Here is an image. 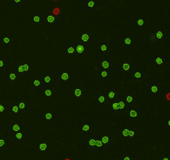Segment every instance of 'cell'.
<instances>
[{
	"instance_id": "cell-10",
	"label": "cell",
	"mask_w": 170,
	"mask_h": 160,
	"mask_svg": "<svg viewBox=\"0 0 170 160\" xmlns=\"http://www.w3.org/2000/svg\"><path fill=\"white\" fill-rule=\"evenodd\" d=\"M70 79V71L68 69H60L58 71V80L68 81Z\"/></svg>"
},
{
	"instance_id": "cell-55",
	"label": "cell",
	"mask_w": 170,
	"mask_h": 160,
	"mask_svg": "<svg viewBox=\"0 0 170 160\" xmlns=\"http://www.w3.org/2000/svg\"><path fill=\"white\" fill-rule=\"evenodd\" d=\"M94 160H100V159H94Z\"/></svg>"
},
{
	"instance_id": "cell-57",
	"label": "cell",
	"mask_w": 170,
	"mask_h": 160,
	"mask_svg": "<svg viewBox=\"0 0 170 160\" xmlns=\"http://www.w3.org/2000/svg\"><path fill=\"white\" fill-rule=\"evenodd\" d=\"M34 160H37V159H34Z\"/></svg>"
},
{
	"instance_id": "cell-13",
	"label": "cell",
	"mask_w": 170,
	"mask_h": 160,
	"mask_svg": "<svg viewBox=\"0 0 170 160\" xmlns=\"http://www.w3.org/2000/svg\"><path fill=\"white\" fill-rule=\"evenodd\" d=\"M112 68V59L110 58H102L100 61V69L101 70H110Z\"/></svg>"
},
{
	"instance_id": "cell-21",
	"label": "cell",
	"mask_w": 170,
	"mask_h": 160,
	"mask_svg": "<svg viewBox=\"0 0 170 160\" xmlns=\"http://www.w3.org/2000/svg\"><path fill=\"white\" fill-rule=\"evenodd\" d=\"M96 139H85V148L88 150H95Z\"/></svg>"
},
{
	"instance_id": "cell-3",
	"label": "cell",
	"mask_w": 170,
	"mask_h": 160,
	"mask_svg": "<svg viewBox=\"0 0 170 160\" xmlns=\"http://www.w3.org/2000/svg\"><path fill=\"white\" fill-rule=\"evenodd\" d=\"M161 88L159 84H150L148 87V94L152 97H159Z\"/></svg>"
},
{
	"instance_id": "cell-35",
	"label": "cell",
	"mask_w": 170,
	"mask_h": 160,
	"mask_svg": "<svg viewBox=\"0 0 170 160\" xmlns=\"http://www.w3.org/2000/svg\"><path fill=\"white\" fill-rule=\"evenodd\" d=\"M15 71L18 75H25L24 68H23V64H22V63H16Z\"/></svg>"
},
{
	"instance_id": "cell-52",
	"label": "cell",
	"mask_w": 170,
	"mask_h": 160,
	"mask_svg": "<svg viewBox=\"0 0 170 160\" xmlns=\"http://www.w3.org/2000/svg\"><path fill=\"white\" fill-rule=\"evenodd\" d=\"M15 137L17 139H22V131L16 133Z\"/></svg>"
},
{
	"instance_id": "cell-45",
	"label": "cell",
	"mask_w": 170,
	"mask_h": 160,
	"mask_svg": "<svg viewBox=\"0 0 170 160\" xmlns=\"http://www.w3.org/2000/svg\"><path fill=\"white\" fill-rule=\"evenodd\" d=\"M134 154H124L121 158V160H134Z\"/></svg>"
},
{
	"instance_id": "cell-11",
	"label": "cell",
	"mask_w": 170,
	"mask_h": 160,
	"mask_svg": "<svg viewBox=\"0 0 170 160\" xmlns=\"http://www.w3.org/2000/svg\"><path fill=\"white\" fill-rule=\"evenodd\" d=\"M54 116L55 114L53 112H44L42 114V123H53L54 122Z\"/></svg>"
},
{
	"instance_id": "cell-42",
	"label": "cell",
	"mask_w": 170,
	"mask_h": 160,
	"mask_svg": "<svg viewBox=\"0 0 170 160\" xmlns=\"http://www.w3.org/2000/svg\"><path fill=\"white\" fill-rule=\"evenodd\" d=\"M108 77V70H101L100 73V78L102 81H105Z\"/></svg>"
},
{
	"instance_id": "cell-31",
	"label": "cell",
	"mask_w": 170,
	"mask_h": 160,
	"mask_svg": "<svg viewBox=\"0 0 170 160\" xmlns=\"http://www.w3.org/2000/svg\"><path fill=\"white\" fill-rule=\"evenodd\" d=\"M41 86V80L40 79H33L32 81V87L31 89L32 92H36L37 91L38 88Z\"/></svg>"
},
{
	"instance_id": "cell-7",
	"label": "cell",
	"mask_w": 170,
	"mask_h": 160,
	"mask_svg": "<svg viewBox=\"0 0 170 160\" xmlns=\"http://www.w3.org/2000/svg\"><path fill=\"white\" fill-rule=\"evenodd\" d=\"M132 78L134 81H142L144 78V72L141 68H137L133 70Z\"/></svg>"
},
{
	"instance_id": "cell-43",
	"label": "cell",
	"mask_w": 170,
	"mask_h": 160,
	"mask_svg": "<svg viewBox=\"0 0 170 160\" xmlns=\"http://www.w3.org/2000/svg\"><path fill=\"white\" fill-rule=\"evenodd\" d=\"M7 111L5 101H0V113H5Z\"/></svg>"
},
{
	"instance_id": "cell-19",
	"label": "cell",
	"mask_w": 170,
	"mask_h": 160,
	"mask_svg": "<svg viewBox=\"0 0 170 160\" xmlns=\"http://www.w3.org/2000/svg\"><path fill=\"white\" fill-rule=\"evenodd\" d=\"M22 130V124L20 122H15L11 124V134H16L18 132H20Z\"/></svg>"
},
{
	"instance_id": "cell-39",
	"label": "cell",
	"mask_w": 170,
	"mask_h": 160,
	"mask_svg": "<svg viewBox=\"0 0 170 160\" xmlns=\"http://www.w3.org/2000/svg\"><path fill=\"white\" fill-rule=\"evenodd\" d=\"M111 109H112V111L115 112V113H116V112H118L119 111V101L118 99H116V100H114L111 102Z\"/></svg>"
},
{
	"instance_id": "cell-50",
	"label": "cell",
	"mask_w": 170,
	"mask_h": 160,
	"mask_svg": "<svg viewBox=\"0 0 170 160\" xmlns=\"http://www.w3.org/2000/svg\"><path fill=\"white\" fill-rule=\"evenodd\" d=\"M165 129H170V117H167L164 119V124Z\"/></svg>"
},
{
	"instance_id": "cell-32",
	"label": "cell",
	"mask_w": 170,
	"mask_h": 160,
	"mask_svg": "<svg viewBox=\"0 0 170 160\" xmlns=\"http://www.w3.org/2000/svg\"><path fill=\"white\" fill-rule=\"evenodd\" d=\"M32 21L33 23H45L46 21V16H32Z\"/></svg>"
},
{
	"instance_id": "cell-54",
	"label": "cell",
	"mask_w": 170,
	"mask_h": 160,
	"mask_svg": "<svg viewBox=\"0 0 170 160\" xmlns=\"http://www.w3.org/2000/svg\"><path fill=\"white\" fill-rule=\"evenodd\" d=\"M50 1H54V2H57L58 0H50Z\"/></svg>"
},
{
	"instance_id": "cell-12",
	"label": "cell",
	"mask_w": 170,
	"mask_h": 160,
	"mask_svg": "<svg viewBox=\"0 0 170 160\" xmlns=\"http://www.w3.org/2000/svg\"><path fill=\"white\" fill-rule=\"evenodd\" d=\"M97 9L96 1V0H86L85 2V10L86 11H96Z\"/></svg>"
},
{
	"instance_id": "cell-1",
	"label": "cell",
	"mask_w": 170,
	"mask_h": 160,
	"mask_svg": "<svg viewBox=\"0 0 170 160\" xmlns=\"http://www.w3.org/2000/svg\"><path fill=\"white\" fill-rule=\"evenodd\" d=\"M154 39L155 43H163L166 41V36L163 31H161L159 27H154Z\"/></svg>"
},
{
	"instance_id": "cell-2",
	"label": "cell",
	"mask_w": 170,
	"mask_h": 160,
	"mask_svg": "<svg viewBox=\"0 0 170 160\" xmlns=\"http://www.w3.org/2000/svg\"><path fill=\"white\" fill-rule=\"evenodd\" d=\"M54 84V75L53 74H46L43 75L41 79V86L43 87H48V86H53Z\"/></svg>"
},
{
	"instance_id": "cell-51",
	"label": "cell",
	"mask_w": 170,
	"mask_h": 160,
	"mask_svg": "<svg viewBox=\"0 0 170 160\" xmlns=\"http://www.w3.org/2000/svg\"><path fill=\"white\" fill-rule=\"evenodd\" d=\"M164 100L166 102H170V90L164 92Z\"/></svg>"
},
{
	"instance_id": "cell-27",
	"label": "cell",
	"mask_w": 170,
	"mask_h": 160,
	"mask_svg": "<svg viewBox=\"0 0 170 160\" xmlns=\"http://www.w3.org/2000/svg\"><path fill=\"white\" fill-rule=\"evenodd\" d=\"M64 53L67 54H76L75 51V43L71 42L69 43V46L67 48H64Z\"/></svg>"
},
{
	"instance_id": "cell-25",
	"label": "cell",
	"mask_w": 170,
	"mask_h": 160,
	"mask_svg": "<svg viewBox=\"0 0 170 160\" xmlns=\"http://www.w3.org/2000/svg\"><path fill=\"white\" fill-rule=\"evenodd\" d=\"M133 63H124L122 64V74L125 76L128 74V73L130 69H133Z\"/></svg>"
},
{
	"instance_id": "cell-44",
	"label": "cell",
	"mask_w": 170,
	"mask_h": 160,
	"mask_svg": "<svg viewBox=\"0 0 170 160\" xmlns=\"http://www.w3.org/2000/svg\"><path fill=\"white\" fill-rule=\"evenodd\" d=\"M107 52V45L105 42H102L100 44V53H106Z\"/></svg>"
},
{
	"instance_id": "cell-17",
	"label": "cell",
	"mask_w": 170,
	"mask_h": 160,
	"mask_svg": "<svg viewBox=\"0 0 170 160\" xmlns=\"http://www.w3.org/2000/svg\"><path fill=\"white\" fill-rule=\"evenodd\" d=\"M86 44L82 42H77L75 43V51H76V54H81L84 53L86 52Z\"/></svg>"
},
{
	"instance_id": "cell-26",
	"label": "cell",
	"mask_w": 170,
	"mask_h": 160,
	"mask_svg": "<svg viewBox=\"0 0 170 160\" xmlns=\"http://www.w3.org/2000/svg\"><path fill=\"white\" fill-rule=\"evenodd\" d=\"M5 78L7 80H8V81H11V82H15L16 80H17V78H18V74H17L15 70L12 69L10 73L6 75Z\"/></svg>"
},
{
	"instance_id": "cell-48",
	"label": "cell",
	"mask_w": 170,
	"mask_h": 160,
	"mask_svg": "<svg viewBox=\"0 0 170 160\" xmlns=\"http://www.w3.org/2000/svg\"><path fill=\"white\" fill-rule=\"evenodd\" d=\"M159 160H170V154L167 153L164 154H159Z\"/></svg>"
},
{
	"instance_id": "cell-8",
	"label": "cell",
	"mask_w": 170,
	"mask_h": 160,
	"mask_svg": "<svg viewBox=\"0 0 170 160\" xmlns=\"http://www.w3.org/2000/svg\"><path fill=\"white\" fill-rule=\"evenodd\" d=\"M48 149H49V145L46 143H41L37 144V153L39 155H46L48 154Z\"/></svg>"
},
{
	"instance_id": "cell-33",
	"label": "cell",
	"mask_w": 170,
	"mask_h": 160,
	"mask_svg": "<svg viewBox=\"0 0 170 160\" xmlns=\"http://www.w3.org/2000/svg\"><path fill=\"white\" fill-rule=\"evenodd\" d=\"M23 68L26 76H31L32 75V65L31 63H25L23 64Z\"/></svg>"
},
{
	"instance_id": "cell-53",
	"label": "cell",
	"mask_w": 170,
	"mask_h": 160,
	"mask_svg": "<svg viewBox=\"0 0 170 160\" xmlns=\"http://www.w3.org/2000/svg\"><path fill=\"white\" fill-rule=\"evenodd\" d=\"M63 160H72L70 159V156L68 154H65L63 156Z\"/></svg>"
},
{
	"instance_id": "cell-23",
	"label": "cell",
	"mask_w": 170,
	"mask_h": 160,
	"mask_svg": "<svg viewBox=\"0 0 170 160\" xmlns=\"http://www.w3.org/2000/svg\"><path fill=\"white\" fill-rule=\"evenodd\" d=\"M122 100L124 101V103H126V105L128 107H132L133 106V103H134V96L133 95H130V94H126L123 96Z\"/></svg>"
},
{
	"instance_id": "cell-24",
	"label": "cell",
	"mask_w": 170,
	"mask_h": 160,
	"mask_svg": "<svg viewBox=\"0 0 170 160\" xmlns=\"http://www.w3.org/2000/svg\"><path fill=\"white\" fill-rule=\"evenodd\" d=\"M145 21H146V18H144V16L140 15V16H139V18H138V19H137V20L134 21V22L132 23V25H133L134 28L141 27V26L144 25V23H145Z\"/></svg>"
},
{
	"instance_id": "cell-14",
	"label": "cell",
	"mask_w": 170,
	"mask_h": 160,
	"mask_svg": "<svg viewBox=\"0 0 170 160\" xmlns=\"http://www.w3.org/2000/svg\"><path fill=\"white\" fill-rule=\"evenodd\" d=\"M80 39L86 44H90L91 43V33L90 32H82L80 33Z\"/></svg>"
},
{
	"instance_id": "cell-37",
	"label": "cell",
	"mask_w": 170,
	"mask_h": 160,
	"mask_svg": "<svg viewBox=\"0 0 170 160\" xmlns=\"http://www.w3.org/2000/svg\"><path fill=\"white\" fill-rule=\"evenodd\" d=\"M155 64H158V65H161V64H164L165 60L164 58L160 57L159 53H155Z\"/></svg>"
},
{
	"instance_id": "cell-34",
	"label": "cell",
	"mask_w": 170,
	"mask_h": 160,
	"mask_svg": "<svg viewBox=\"0 0 170 160\" xmlns=\"http://www.w3.org/2000/svg\"><path fill=\"white\" fill-rule=\"evenodd\" d=\"M46 22L48 27L52 28V27L54 26V23H57V19H56V18H55L53 15H47L46 16Z\"/></svg>"
},
{
	"instance_id": "cell-20",
	"label": "cell",
	"mask_w": 170,
	"mask_h": 160,
	"mask_svg": "<svg viewBox=\"0 0 170 160\" xmlns=\"http://www.w3.org/2000/svg\"><path fill=\"white\" fill-rule=\"evenodd\" d=\"M42 93L46 97H54L55 96V91H54L53 86L43 87L42 88Z\"/></svg>"
},
{
	"instance_id": "cell-16",
	"label": "cell",
	"mask_w": 170,
	"mask_h": 160,
	"mask_svg": "<svg viewBox=\"0 0 170 160\" xmlns=\"http://www.w3.org/2000/svg\"><path fill=\"white\" fill-rule=\"evenodd\" d=\"M80 132L81 134H88L91 132V123H81L80 124Z\"/></svg>"
},
{
	"instance_id": "cell-40",
	"label": "cell",
	"mask_w": 170,
	"mask_h": 160,
	"mask_svg": "<svg viewBox=\"0 0 170 160\" xmlns=\"http://www.w3.org/2000/svg\"><path fill=\"white\" fill-rule=\"evenodd\" d=\"M122 138L123 139H129V129L125 128L122 129Z\"/></svg>"
},
{
	"instance_id": "cell-6",
	"label": "cell",
	"mask_w": 170,
	"mask_h": 160,
	"mask_svg": "<svg viewBox=\"0 0 170 160\" xmlns=\"http://www.w3.org/2000/svg\"><path fill=\"white\" fill-rule=\"evenodd\" d=\"M139 109L138 107H128L127 112H126V115L127 117L129 119H137L139 117Z\"/></svg>"
},
{
	"instance_id": "cell-29",
	"label": "cell",
	"mask_w": 170,
	"mask_h": 160,
	"mask_svg": "<svg viewBox=\"0 0 170 160\" xmlns=\"http://www.w3.org/2000/svg\"><path fill=\"white\" fill-rule=\"evenodd\" d=\"M17 102H18L19 111H21L22 113H25L27 110V101H22V100H19V101H17Z\"/></svg>"
},
{
	"instance_id": "cell-30",
	"label": "cell",
	"mask_w": 170,
	"mask_h": 160,
	"mask_svg": "<svg viewBox=\"0 0 170 160\" xmlns=\"http://www.w3.org/2000/svg\"><path fill=\"white\" fill-rule=\"evenodd\" d=\"M129 139H139V129L137 128H132L129 129Z\"/></svg>"
},
{
	"instance_id": "cell-9",
	"label": "cell",
	"mask_w": 170,
	"mask_h": 160,
	"mask_svg": "<svg viewBox=\"0 0 170 160\" xmlns=\"http://www.w3.org/2000/svg\"><path fill=\"white\" fill-rule=\"evenodd\" d=\"M105 98L107 99L108 102H112L114 100L118 99V92L116 90H111V89H108L105 92Z\"/></svg>"
},
{
	"instance_id": "cell-28",
	"label": "cell",
	"mask_w": 170,
	"mask_h": 160,
	"mask_svg": "<svg viewBox=\"0 0 170 160\" xmlns=\"http://www.w3.org/2000/svg\"><path fill=\"white\" fill-rule=\"evenodd\" d=\"M96 145H95V148L96 149H100V150H105L106 148V145L104 144L101 140L98 139V138H96Z\"/></svg>"
},
{
	"instance_id": "cell-15",
	"label": "cell",
	"mask_w": 170,
	"mask_h": 160,
	"mask_svg": "<svg viewBox=\"0 0 170 160\" xmlns=\"http://www.w3.org/2000/svg\"><path fill=\"white\" fill-rule=\"evenodd\" d=\"M100 139L105 145L112 144V134H100Z\"/></svg>"
},
{
	"instance_id": "cell-38",
	"label": "cell",
	"mask_w": 170,
	"mask_h": 160,
	"mask_svg": "<svg viewBox=\"0 0 170 160\" xmlns=\"http://www.w3.org/2000/svg\"><path fill=\"white\" fill-rule=\"evenodd\" d=\"M11 110L13 113L14 114H18L19 112V109H18V102L17 101H12L10 104Z\"/></svg>"
},
{
	"instance_id": "cell-41",
	"label": "cell",
	"mask_w": 170,
	"mask_h": 160,
	"mask_svg": "<svg viewBox=\"0 0 170 160\" xmlns=\"http://www.w3.org/2000/svg\"><path fill=\"white\" fill-rule=\"evenodd\" d=\"M13 42V38L11 37H4V38H0V43H5V44H8V43H10Z\"/></svg>"
},
{
	"instance_id": "cell-36",
	"label": "cell",
	"mask_w": 170,
	"mask_h": 160,
	"mask_svg": "<svg viewBox=\"0 0 170 160\" xmlns=\"http://www.w3.org/2000/svg\"><path fill=\"white\" fill-rule=\"evenodd\" d=\"M127 109H128V106L126 105V103H124L123 100L119 101V112L125 114L127 112Z\"/></svg>"
},
{
	"instance_id": "cell-46",
	"label": "cell",
	"mask_w": 170,
	"mask_h": 160,
	"mask_svg": "<svg viewBox=\"0 0 170 160\" xmlns=\"http://www.w3.org/2000/svg\"><path fill=\"white\" fill-rule=\"evenodd\" d=\"M6 139L4 138L0 139V150H4L6 149Z\"/></svg>"
},
{
	"instance_id": "cell-56",
	"label": "cell",
	"mask_w": 170,
	"mask_h": 160,
	"mask_svg": "<svg viewBox=\"0 0 170 160\" xmlns=\"http://www.w3.org/2000/svg\"><path fill=\"white\" fill-rule=\"evenodd\" d=\"M145 160H148V159H145Z\"/></svg>"
},
{
	"instance_id": "cell-5",
	"label": "cell",
	"mask_w": 170,
	"mask_h": 160,
	"mask_svg": "<svg viewBox=\"0 0 170 160\" xmlns=\"http://www.w3.org/2000/svg\"><path fill=\"white\" fill-rule=\"evenodd\" d=\"M122 49H128L134 48V38L128 36H124L122 38Z\"/></svg>"
},
{
	"instance_id": "cell-22",
	"label": "cell",
	"mask_w": 170,
	"mask_h": 160,
	"mask_svg": "<svg viewBox=\"0 0 170 160\" xmlns=\"http://www.w3.org/2000/svg\"><path fill=\"white\" fill-rule=\"evenodd\" d=\"M74 95L76 97H86V91L82 90L81 86L77 84L74 86Z\"/></svg>"
},
{
	"instance_id": "cell-49",
	"label": "cell",
	"mask_w": 170,
	"mask_h": 160,
	"mask_svg": "<svg viewBox=\"0 0 170 160\" xmlns=\"http://www.w3.org/2000/svg\"><path fill=\"white\" fill-rule=\"evenodd\" d=\"M6 69V60L4 58H0V70Z\"/></svg>"
},
{
	"instance_id": "cell-4",
	"label": "cell",
	"mask_w": 170,
	"mask_h": 160,
	"mask_svg": "<svg viewBox=\"0 0 170 160\" xmlns=\"http://www.w3.org/2000/svg\"><path fill=\"white\" fill-rule=\"evenodd\" d=\"M95 100H96V108H101V107H105L108 104V101L105 98V95H96L95 96Z\"/></svg>"
},
{
	"instance_id": "cell-18",
	"label": "cell",
	"mask_w": 170,
	"mask_h": 160,
	"mask_svg": "<svg viewBox=\"0 0 170 160\" xmlns=\"http://www.w3.org/2000/svg\"><path fill=\"white\" fill-rule=\"evenodd\" d=\"M52 15L54 16L57 19V23L59 22V19H60V16H61V14L62 13V10L60 9V6L58 4H53L52 6Z\"/></svg>"
},
{
	"instance_id": "cell-47",
	"label": "cell",
	"mask_w": 170,
	"mask_h": 160,
	"mask_svg": "<svg viewBox=\"0 0 170 160\" xmlns=\"http://www.w3.org/2000/svg\"><path fill=\"white\" fill-rule=\"evenodd\" d=\"M10 4L13 7L22 5V0H11Z\"/></svg>"
}]
</instances>
